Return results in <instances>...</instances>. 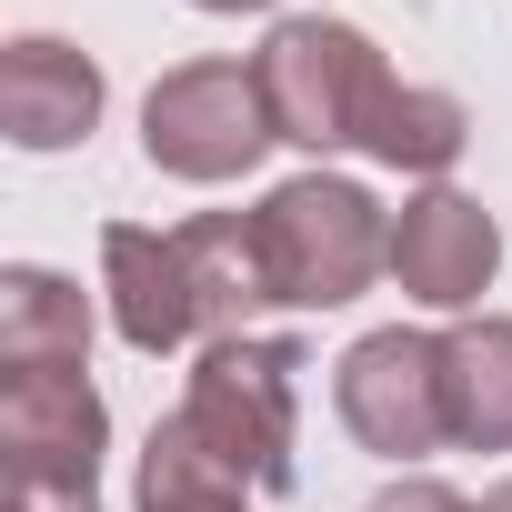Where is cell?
Instances as JSON below:
<instances>
[{
	"label": "cell",
	"mask_w": 512,
	"mask_h": 512,
	"mask_svg": "<svg viewBox=\"0 0 512 512\" xmlns=\"http://www.w3.org/2000/svg\"><path fill=\"white\" fill-rule=\"evenodd\" d=\"M262 262L282 312H352L392 272V211L352 171H292L262 191Z\"/></svg>",
	"instance_id": "1"
},
{
	"label": "cell",
	"mask_w": 512,
	"mask_h": 512,
	"mask_svg": "<svg viewBox=\"0 0 512 512\" xmlns=\"http://www.w3.org/2000/svg\"><path fill=\"white\" fill-rule=\"evenodd\" d=\"M251 71H262L272 131H282L292 151H312V171H332V151H362L382 91L402 81V71L382 61V41H372L362 21H332V11L272 21L262 51H251Z\"/></svg>",
	"instance_id": "2"
},
{
	"label": "cell",
	"mask_w": 512,
	"mask_h": 512,
	"mask_svg": "<svg viewBox=\"0 0 512 512\" xmlns=\"http://www.w3.org/2000/svg\"><path fill=\"white\" fill-rule=\"evenodd\" d=\"M302 342L292 332H231L191 352L181 412L241 462L251 492H292V442H302Z\"/></svg>",
	"instance_id": "3"
},
{
	"label": "cell",
	"mask_w": 512,
	"mask_h": 512,
	"mask_svg": "<svg viewBox=\"0 0 512 512\" xmlns=\"http://www.w3.org/2000/svg\"><path fill=\"white\" fill-rule=\"evenodd\" d=\"M272 141L282 131H272V101H262L251 61H171L141 91V161L161 181H191V191L251 181Z\"/></svg>",
	"instance_id": "4"
},
{
	"label": "cell",
	"mask_w": 512,
	"mask_h": 512,
	"mask_svg": "<svg viewBox=\"0 0 512 512\" xmlns=\"http://www.w3.org/2000/svg\"><path fill=\"white\" fill-rule=\"evenodd\" d=\"M332 412H342V432H352L372 462H392V472H412L422 452H442V442H452L442 332H412V322L362 332V342L332 362Z\"/></svg>",
	"instance_id": "5"
},
{
	"label": "cell",
	"mask_w": 512,
	"mask_h": 512,
	"mask_svg": "<svg viewBox=\"0 0 512 512\" xmlns=\"http://www.w3.org/2000/svg\"><path fill=\"white\" fill-rule=\"evenodd\" d=\"M492 282H502V221H492L462 181L402 191V211H392V292H402L412 312L472 322Z\"/></svg>",
	"instance_id": "6"
},
{
	"label": "cell",
	"mask_w": 512,
	"mask_h": 512,
	"mask_svg": "<svg viewBox=\"0 0 512 512\" xmlns=\"http://www.w3.org/2000/svg\"><path fill=\"white\" fill-rule=\"evenodd\" d=\"M111 111V81L81 41L61 31H21V41H0V141L51 161V151H81Z\"/></svg>",
	"instance_id": "7"
},
{
	"label": "cell",
	"mask_w": 512,
	"mask_h": 512,
	"mask_svg": "<svg viewBox=\"0 0 512 512\" xmlns=\"http://www.w3.org/2000/svg\"><path fill=\"white\" fill-rule=\"evenodd\" d=\"M111 402L91 372H0V462L11 482H101Z\"/></svg>",
	"instance_id": "8"
},
{
	"label": "cell",
	"mask_w": 512,
	"mask_h": 512,
	"mask_svg": "<svg viewBox=\"0 0 512 512\" xmlns=\"http://www.w3.org/2000/svg\"><path fill=\"white\" fill-rule=\"evenodd\" d=\"M101 312L141 362L201 352V302H191V272H181V231H151V221L101 231Z\"/></svg>",
	"instance_id": "9"
},
{
	"label": "cell",
	"mask_w": 512,
	"mask_h": 512,
	"mask_svg": "<svg viewBox=\"0 0 512 512\" xmlns=\"http://www.w3.org/2000/svg\"><path fill=\"white\" fill-rule=\"evenodd\" d=\"M181 272H191V302H201V342L262 332V312H272V262H262V221H251V211H201V221H181Z\"/></svg>",
	"instance_id": "10"
},
{
	"label": "cell",
	"mask_w": 512,
	"mask_h": 512,
	"mask_svg": "<svg viewBox=\"0 0 512 512\" xmlns=\"http://www.w3.org/2000/svg\"><path fill=\"white\" fill-rule=\"evenodd\" d=\"M91 292L51 262L0 272V372H91Z\"/></svg>",
	"instance_id": "11"
},
{
	"label": "cell",
	"mask_w": 512,
	"mask_h": 512,
	"mask_svg": "<svg viewBox=\"0 0 512 512\" xmlns=\"http://www.w3.org/2000/svg\"><path fill=\"white\" fill-rule=\"evenodd\" d=\"M442 392L462 452H512V312H472L442 332Z\"/></svg>",
	"instance_id": "12"
},
{
	"label": "cell",
	"mask_w": 512,
	"mask_h": 512,
	"mask_svg": "<svg viewBox=\"0 0 512 512\" xmlns=\"http://www.w3.org/2000/svg\"><path fill=\"white\" fill-rule=\"evenodd\" d=\"M462 151H472V111H462V91H432V81H392L382 111H372V141H362V161L402 171L412 191L422 181H452Z\"/></svg>",
	"instance_id": "13"
},
{
	"label": "cell",
	"mask_w": 512,
	"mask_h": 512,
	"mask_svg": "<svg viewBox=\"0 0 512 512\" xmlns=\"http://www.w3.org/2000/svg\"><path fill=\"white\" fill-rule=\"evenodd\" d=\"M362 512H482V502H462L442 472H392V482H382Z\"/></svg>",
	"instance_id": "14"
},
{
	"label": "cell",
	"mask_w": 512,
	"mask_h": 512,
	"mask_svg": "<svg viewBox=\"0 0 512 512\" xmlns=\"http://www.w3.org/2000/svg\"><path fill=\"white\" fill-rule=\"evenodd\" d=\"M0 512H101V492L91 482H11Z\"/></svg>",
	"instance_id": "15"
},
{
	"label": "cell",
	"mask_w": 512,
	"mask_h": 512,
	"mask_svg": "<svg viewBox=\"0 0 512 512\" xmlns=\"http://www.w3.org/2000/svg\"><path fill=\"white\" fill-rule=\"evenodd\" d=\"M191 11H211V21H241V11H272V0H191Z\"/></svg>",
	"instance_id": "16"
},
{
	"label": "cell",
	"mask_w": 512,
	"mask_h": 512,
	"mask_svg": "<svg viewBox=\"0 0 512 512\" xmlns=\"http://www.w3.org/2000/svg\"><path fill=\"white\" fill-rule=\"evenodd\" d=\"M262 492H231V502H171V512H251Z\"/></svg>",
	"instance_id": "17"
},
{
	"label": "cell",
	"mask_w": 512,
	"mask_h": 512,
	"mask_svg": "<svg viewBox=\"0 0 512 512\" xmlns=\"http://www.w3.org/2000/svg\"><path fill=\"white\" fill-rule=\"evenodd\" d=\"M482 512H512V472H502V482H492V492H482Z\"/></svg>",
	"instance_id": "18"
}]
</instances>
